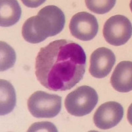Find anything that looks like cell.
<instances>
[{"label": "cell", "mask_w": 132, "mask_h": 132, "mask_svg": "<svg viewBox=\"0 0 132 132\" xmlns=\"http://www.w3.org/2000/svg\"><path fill=\"white\" fill-rule=\"evenodd\" d=\"M132 35V26L126 16L116 15L108 19L103 28V36L107 42L118 46L128 42Z\"/></svg>", "instance_id": "5b68a950"}, {"label": "cell", "mask_w": 132, "mask_h": 132, "mask_svg": "<svg viewBox=\"0 0 132 132\" xmlns=\"http://www.w3.org/2000/svg\"><path fill=\"white\" fill-rule=\"evenodd\" d=\"M98 96L93 87L83 85L68 94L65 106L68 113L75 116L90 114L98 103Z\"/></svg>", "instance_id": "3957f363"}, {"label": "cell", "mask_w": 132, "mask_h": 132, "mask_svg": "<svg viewBox=\"0 0 132 132\" xmlns=\"http://www.w3.org/2000/svg\"><path fill=\"white\" fill-rule=\"evenodd\" d=\"M86 61V54L79 44L69 40H57L39 51L36 57L35 75L47 89L69 90L84 76Z\"/></svg>", "instance_id": "6da1fadb"}, {"label": "cell", "mask_w": 132, "mask_h": 132, "mask_svg": "<svg viewBox=\"0 0 132 132\" xmlns=\"http://www.w3.org/2000/svg\"><path fill=\"white\" fill-rule=\"evenodd\" d=\"M114 89L120 93H128L132 90V62L123 61L116 67L110 79Z\"/></svg>", "instance_id": "9c48e42d"}, {"label": "cell", "mask_w": 132, "mask_h": 132, "mask_svg": "<svg viewBox=\"0 0 132 132\" xmlns=\"http://www.w3.org/2000/svg\"><path fill=\"white\" fill-rule=\"evenodd\" d=\"M65 23L63 11L55 5H48L40 9L37 15L24 22L22 35L29 43H40L48 37L58 35L64 28Z\"/></svg>", "instance_id": "7a4b0ae2"}, {"label": "cell", "mask_w": 132, "mask_h": 132, "mask_svg": "<svg viewBox=\"0 0 132 132\" xmlns=\"http://www.w3.org/2000/svg\"><path fill=\"white\" fill-rule=\"evenodd\" d=\"M30 114L37 118L56 117L62 109V98L54 94L38 90L34 93L27 101Z\"/></svg>", "instance_id": "277c9868"}, {"label": "cell", "mask_w": 132, "mask_h": 132, "mask_svg": "<svg viewBox=\"0 0 132 132\" xmlns=\"http://www.w3.org/2000/svg\"><path fill=\"white\" fill-rule=\"evenodd\" d=\"M124 110L120 103L114 101L101 104L95 112L93 120L101 129H108L117 126L123 117Z\"/></svg>", "instance_id": "52a82bcc"}, {"label": "cell", "mask_w": 132, "mask_h": 132, "mask_svg": "<svg viewBox=\"0 0 132 132\" xmlns=\"http://www.w3.org/2000/svg\"><path fill=\"white\" fill-rule=\"evenodd\" d=\"M69 29L75 38L82 41L93 40L97 35L98 23L96 18L87 12L74 15L69 23Z\"/></svg>", "instance_id": "8992f818"}, {"label": "cell", "mask_w": 132, "mask_h": 132, "mask_svg": "<svg viewBox=\"0 0 132 132\" xmlns=\"http://www.w3.org/2000/svg\"><path fill=\"white\" fill-rule=\"evenodd\" d=\"M22 10L17 1L2 0L0 2V25L8 27L16 24L21 18Z\"/></svg>", "instance_id": "30bf717a"}, {"label": "cell", "mask_w": 132, "mask_h": 132, "mask_svg": "<svg viewBox=\"0 0 132 132\" xmlns=\"http://www.w3.org/2000/svg\"><path fill=\"white\" fill-rule=\"evenodd\" d=\"M54 131L57 132V129L56 127L51 122H42L33 123L30 126L28 131Z\"/></svg>", "instance_id": "5bb4252c"}, {"label": "cell", "mask_w": 132, "mask_h": 132, "mask_svg": "<svg viewBox=\"0 0 132 132\" xmlns=\"http://www.w3.org/2000/svg\"><path fill=\"white\" fill-rule=\"evenodd\" d=\"M115 62V54L111 50L106 47L99 48L91 54L89 72L95 78H104L111 71Z\"/></svg>", "instance_id": "ba28073f"}, {"label": "cell", "mask_w": 132, "mask_h": 132, "mask_svg": "<svg viewBox=\"0 0 132 132\" xmlns=\"http://www.w3.org/2000/svg\"><path fill=\"white\" fill-rule=\"evenodd\" d=\"M115 0H86L87 8L97 14H104L111 10L116 4Z\"/></svg>", "instance_id": "4fadbf2b"}, {"label": "cell", "mask_w": 132, "mask_h": 132, "mask_svg": "<svg viewBox=\"0 0 132 132\" xmlns=\"http://www.w3.org/2000/svg\"><path fill=\"white\" fill-rule=\"evenodd\" d=\"M16 102V93L12 84L6 80H0V115L5 116L11 112Z\"/></svg>", "instance_id": "8fae6325"}, {"label": "cell", "mask_w": 132, "mask_h": 132, "mask_svg": "<svg viewBox=\"0 0 132 132\" xmlns=\"http://www.w3.org/2000/svg\"><path fill=\"white\" fill-rule=\"evenodd\" d=\"M0 70L5 71L14 65L16 61V54L12 47L6 42H0Z\"/></svg>", "instance_id": "7c38bea8"}]
</instances>
